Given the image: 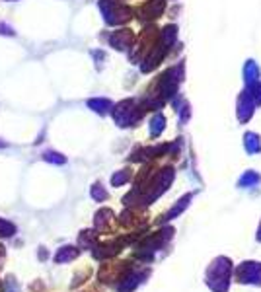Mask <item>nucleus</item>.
Wrapping results in <instances>:
<instances>
[{"instance_id": "obj_8", "label": "nucleus", "mask_w": 261, "mask_h": 292, "mask_svg": "<svg viewBox=\"0 0 261 292\" xmlns=\"http://www.w3.org/2000/svg\"><path fill=\"white\" fill-rule=\"evenodd\" d=\"M98 244V234L94 230H82L78 236V247L80 249H94V246Z\"/></svg>"}, {"instance_id": "obj_19", "label": "nucleus", "mask_w": 261, "mask_h": 292, "mask_svg": "<svg viewBox=\"0 0 261 292\" xmlns=\"http://www.w3.org/2000/svg\"><path fill=\"white\" fill-rule=\"evenodd\" d=\"M257 242H261V226H259V230H257Z\"/></svg>"}, {"instance_id": "obj_5", "label": "nucleus", "mask_w": 261, "mask_h": 292, "mask_svg": "<svg viewBox=\"0 0 261 292\" xmlns=\"http://www.w3.org/2000/svg\"><path fill=\"white\" fill-rule=\"evenodd\" d=\"M130 269V265L129 263H115V265H103L102 267V271H100V281L105 284H109V283H115V281H119L123 275L127 273Z\"/></svg>"}, {"instance_id": "obj_12", "label": "nucleus", "mask_w": 261, "mask_h": 292, "mask_svg": "<svg viewBox=\"0 0 261 292\" xmlns=\"http://www.w3.org/2000/svg\"><path fill=\"white\" fill-rule=\"evenodd\" d=\"M92 199L98 203H103L105 199H107V191L103 189L102 183H96V185H92Z\"/></svg>"}, {"instance_id": "obj_6", "label": "nucleus", "mask_w": 261, "mask_h": 292, "mask_svg": "<svg viewBox=\"0 0 261 292\" xmlns=\"http://www.w3.org/2000/svg\"><path fill=\"white\" fill-rule=\"evenodd\" d=\"M80 257V247L76 246H63L57 249L55 257H53V261L57 265H65V263H70V261H74Z\"/></svg>"}, {"instance_id": "obj_3", "label": "nucleus", "mask_w": 261, "mask_h": 292, "mask_svg": "<svg viewBox=\"0 0 261 292\" xmlns=\"http://www.w3.org/2000/svg\"><path fill=\"white\" fill-rule=\"evenodd\" d=\"M148 277H150V269H133L130 267L129 271L117 281L115 288H117V292H135L140 284L146 283Z\"/></svg>"}, {"instance_id": "obj_14", "label": "nucleus", "mask_w": 261, "mask_h": 292, "mask_svg": "<svg viewBox=\"0 0 261 292\" xmlns=\"http://www.w3.org/2000/svg\"><path fill=\"white\" fill-rule=\"evenodd\" d=\"M129 179H130V172H129V170H121V172H117V174L111 177V183L115 185V187H119V185L127 183Z\"/></svg>"}, {"instance_id": "obj_1", "label": "nucleus", "mask_w": 261, "mask_h": 292, "mask_svg": "<svg viewBox=\"0 0 261 292\" xmlns=\"http://www.w3.org/2000/svg\"><path fill=\"white\" fill-rule=\"evenodd\" d=\"M234 265L230 257L218 256L215 257L205 271V284L213 292H228L230 290V279H232Z\"/></svg>"}, {"instance_id": "obj_2", "label": "nucleus", "mask_w": 261, "mask_h": 292, "mask_svg": "<svg viewBox=\"0 0 261 292\" xmlns=\"http://www.w3.org/2000/svg\"><path fill=\"white\" fill-rule=\"evenodd\" d=\"M232 273L236 283L261 286V261H242Z\"/></svg>"}, {"instance_id": "obj_9", "label": "nucleus", "mask_w": 261, "mask_h": 292, "mask_svg": "<svg viewBox=\"0 0 261 292\" xmlns=\"http://www.w3.org/2000/svg\"><path fill=\"white\" fill-rule=\"evenodd\" d=\"M16 232H18V228H16L14 222H10V220L6 218H0V238H2V240H8V238H12Z\"/></svg>"}, {"instance_id": "obj_11", "label": "nucleus", "mask_w": 261, "mask_h": 292, "mask_svg": "<svg viewBox=\"0 0 261 292\" xmlns=\"http://www.w3.org/2000/svg\"><path fill=\"white\" fill-rule=\"evenodd\" d=\"M0 288H2V292H20V286H18V281L12 277V275H8L4 281H2V284H0Z\"/></svg>"}, {"instance_id": "obj_16", "label": "nucleus", "mask_w": 261, "mask_h": 292, "mask_svg": "<svg viewBox=\"0 0 261 292\" xmlns=\"http://www.w3.org/2000/svg\"><path fill=\"white\" fill-rule=\"evenodd\" d=\"M248 150L250 152H257L259 150V142H257V137H253V135H248Z\"/></svg>"}, {"instance_id": "obj_10", "label": "nucleus", "mask_w": 261, "mask_h": 292, "mask_svg": "<svg viewBox=\"0 0 261 292\" xmlns=\"http://www.w3.org/2000/svg\"><path fill=\"white\" fill-rule=\"evenodd\" d=\"M189 201H191V195H185V197H183V199L177 203L176 207H174V209H172V210L168 212V214H166V218H164V220H174L176 216H179V214H181V212H183V210L187 209Z\"/></svg>"}, {"instance_id": "obj_15", "label": "nucleus", "mask_w": 261, "mask_h": 292, "mask_svg": "<svg viewBox=\"0 0 261 292\" xmlns=\"http://www.w3.org/2000/svg\"><path fill=\"white\" fill-rule=\"evenodd\" d=\"M257 181H259V175L255 174V172H248V174L240 179V185H242V187H248V185H253V183H257Z\"/></svg>"}, {"instance_id": "obj_4", "label": "nucleus", "mask_w": 261, "mask_h": 292, "mask_svg": "<svg viewBox=\"0 0 261 292\" xmlns=\"http://www.w3.org/2000/svg\"><path fill=\"white\" fill-rule=\"evenodd\" d=\"M123 240H113V242H107V244H96L92 249V256L94 259H98V261H105V259H111V257H115L119 251L123 249Z\"/></svg>"}, {"instance_id": "obj_7", "label": "nucleus", "mask_w": 261, "mask_h": 292, "mask_svg": "<svg viewBox=\"0 0 261 292\" xmlns=\"http://www.w3.org/2000/svg\"><path fill=\"white\" fill-rule=\"evenodd\" d=\"M111 218H113V210L100 209L98 212H96V216H94V228L98 230V232L107 230V224L111 222Z\"/></svg>"}, {"instance_id": "obj_18", "label": "nucleus", "mask_w": 261, "mask_h": 292, "mask_svg": "<svg viewBox=\"0 0 261 292\" xmlns=\"http://www.w3.org/2000/svg\"><path fill=\"white\" fill-rule=\"evenodd\" d=\"M4 259H6V249H4V246H0V267L4 263Z\"/></svg>"}, {"instance_id": "obj_13", "label": "nucleus", "mask_w": 261, "mask_h": 292, "mask_svg": "<svg viewBox=\"0 0 261 292\" xmlns=\"http://www.w3.org/2000/svg\"><path fill=\"white\" fill-rule=\"evenodd\" d=\"M43 160L45 162H51V164H65L66 162V158L63 154H59V152H53V150H49V152H45L43 154Z\"/></svg>"}, {"instance_id": "obj_17", "label": "nucleus", "mask_w": 261, "mask_h": 292, "mask_svg": "<svg viewBox=\"0 0 261 292\" xmlns=\"http://www.w3.org/2000/svg\"><path fill=\"white\" fill-rule=\"evenodd\" d=\"M38 257H39V261H47V259H49V251H47L45 247L41 246L38 249Z\"/></svg>"}]
</instances>
